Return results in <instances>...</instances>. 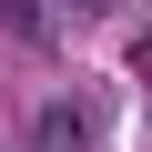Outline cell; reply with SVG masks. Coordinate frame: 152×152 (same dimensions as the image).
Returning <instances> with one entry per match:
<instances>
[{
    "label": "cell",
    "instance_id": "1",
    "mask_svg": "<svg viewBox=\"0 0 152 152\" xmlns=\"http://www.w3.org/2000/svg\"><path fill=\"white\" fill-rule=\"evenodd\" d=\"M31 152H91V112H81V102H51L41 132H31Z\"/></svg>",
    "mask_w": 152,
    "mask_h": 152
},
{
    "label": "cell",
    "instance_id": "2",
    "mask_svg": "<svg viewBox=\"0 0 152 152\" xmlns=\"http://www.w3.org/2000/svg\"><path fill=\"white\" fill-rule=\"evenodd\" d=\"M71 10H122V0H71Z\"/></svg>",
    "mask_w": 152,
    "mask_h": 152
}]
</instances>
